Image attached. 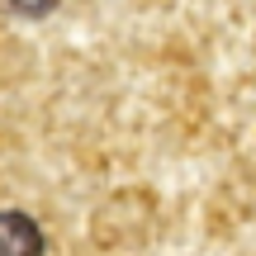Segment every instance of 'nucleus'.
I'll return each mask as SVG.
<instances>
[{"label": "nucleus", "instance_id": "obj_1", "mask_svg": "<svg viewBox=\"0 0 256 256\" xmlns=\"http://www.w3.org/2000/svg\"><path fill=\"white\" fill-rule=\"evenodd\" d=\"M43 247V232L24 214H0V252H34Z\"/></svg>", "mask_w": 256, "mask_h": 256}]
</instances>
